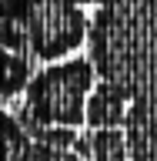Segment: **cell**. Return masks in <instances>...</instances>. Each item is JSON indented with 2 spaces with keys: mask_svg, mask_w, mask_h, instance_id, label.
Listing matches in <instances>:
<instances>
[{
  "mask_svg": "<svg viewBox=\"0 0 157 161\" xmlns=\"http://www.w3.org/2000/svg\"><path fill=\"white\" fill-rule=\"evenodd\" d=\"M87 34V14L64 0H37L34 24H30L27 57L37 60H60L64 54L80 47Z\"/></svg>",
  "mask_w": 157,
  "mask_h": 161,
  "instance_id": "7a4b0ae2",
  "label": "cell"
},
{
  "mask_svg": "<svg viewBox=\"0 0 157 161\" xmlns=\"http://www.w3.org/2000/svg\"><path fill=\"white\" fill-rule=\"evenodd\" d=\"M30 77H34V57L10 50V47H0V104L17 101L27 91Z\"/></svg>",
  "mask_w": 157,
  "mask_h": 161,
  "instance_id": "277c9868",
  "label": "cell"
},
{
  "mask_svg": "<svg viewBox=\"0 0 157 161\" xmlns=\"http://www.w3.org/2000/svg\"><path fill=\"white\" fill-rule=\"evenodd\" d=\"M0 161H40L37 141L27 134L13 111L0 108Z\"/></svg>",
  "mask_w": 157,
  "mask_h": 161,
  "instance_id": "3957f363",
  "label": "cell"
},
{
  "mask_svg": "<svg viewBox=\"0 0 157 161\" xmlns=\"http://www.w3.org/2000/svg\"><path fill=\"white\" fill-rule=\"evenodd\" d=\"M94 84V64L87 57L50 60L30 77L27 91L20 94L24 101L13 114L27 128V134L40 128H80Z\"/></svg>",
  "mask_w": 157,
  "mask_h": 161,
  "instance_id": "6da1fadb",
  "label": "cell"
}]
</instances>
